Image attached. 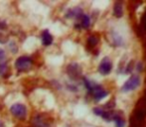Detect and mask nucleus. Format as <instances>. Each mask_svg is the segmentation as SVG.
Returning a JSON list of instances; mask_svg holds the SVG:
<instances>
[{"label": "nucleus", "instance_id": "obj_19", "mask_svg": "<svg viewBox=\"0 0 146 127\" xmlns=\"http://www.w3.org/2000/svg\"><path fill=\"white\" fill-rule=\"evenodd\" d=\"M4 58H6V57H5V52L0 49V60H2V59H4Z\"/></svg>", "mask_w": 146, "mask_h": 127}, {"label": "nucleus", "instance_id": "obj_6", "mask_svg": "<svg viewBox=\"0 0 146 127\" xmlns=\"http://www.w3.org/2000/svg\"><path fill=\"white\" fill-rule=\"evenodd\" d=\"M68 75L73 79H78L82 75V67L78 64H70L67 67Z\"/></svg>", "mask_w": 146, "mask_h": 127}, {"label": "nucleus", "instance_id": "obj_11", "mask_svg": "<svg viewBox=\"0 0 146 127\" xmlns=\"http://www.w3.org/2000/svg\"><path fill=\"white\" fill-rule=\"evenodd\" d=\"M78 19L80 20V23L79 24H76V25H78V26H76V27L83 28V29H88V28L90 27V17H88L87 14H84L83 13L79 18H78Z\"/></svg>", "mask_w": 146, "mask_h": 127}, {"label": "nucleus", "instance_id": "obj_16", "mask_svg": "<svg viewBox=\"0 0 146 127\" xmlns=\"http://www.w3.org/2000/svg\"><path fill=\"white\" fill-rule=\"evenodd\" d=\"M131 69H133V62H130L127 65V69H125V73H131Z\"/></svg>", "mask_w": 146, "mask_h": 127}, {"label": "nucleus", "instance_id": "obj_14", "mask_svg": "<svg viewBox=\"0 0 146 127\" xmlns=\"http://www.w3.org/2000/svg\"><path fill=\"white\" fill-rule=\"evenodd\" d=\"M42 43L44 46H50L53 43V37L50 34L49 30H45L42 33Z\"/></svg>", "mask_w": 146, "mask_h": 127}, {"label": "nucleus", "instance_id": "obj_1", "mask_svg": "<svg viewBox=\"0 0 146 127\" xmlns=\"http://www.w3.org/2000/svg\"><path fill=\"white\" fill-rule=\"evenodd\" d=\"M84 83H85V85L88 91V93L92 95L94 99L96 100V101H100V100L104 99V98L108 95V91H106L102 85L92 83V81H90V79H84Z\"/></svg>", "mask_w": 146, "mask_h": 127}, {"label": "nucleus", "instance_id": "obj_15", "mask_svg": "<svg viewBox=\"0 0 146 127\" xmlns=\"http://www.w3.org/2000/svg\"><path fill=\"white\" fill-rule=\"evenodd\" d=\"M111 40L113 42L114 46L119 47V46H122L123 45V39L121 38V36H119L117 34V32H112L111 33Z\"/></svg>", "mask_w": 146, "mask_h": 127}, {"label": "nucleus", "instance_id": "obj_18", "mask_svg": "<svg viewBox=\"0 0 146 127\" xmlns=\"http://www.w3.org/2000/svg\"><path fill=\"white\" fill-rule=\"evenodd\" d=\"M6 23L5 22H0V30H4V29H6Z\"/></svg>", "mask_w": 146, "mask_h": 127}, {"label": "nucleus", "instance_id": "obj_3", "mask_svg": "<svg viewBox=\"0 0 146 127\" xmlns=\"http://www.w3.org/2000/svg\"><path fill=\"white\" fill-rule=\"evenodd\" d=\"M32 65H33L32 60L27 56L19 57L15 61V67L20 73H22V71H28L32 67Z\"/></svg>", "mask_w": 146, "mask_h": 127}, {"label": "nucleus", "instance_id": "obj_17", "mask_svg": "<svg viewBox=\"0 0 146 127\" xmlns=\"http://www.w3.org/2000/svg\"><path fill=\"white\" fill-rule=\"evenodd\" d=\"M142 26L144 29H146V11L145 13L143 14V18H142Z\"/></svg>", "mask_w": 146, "mask_h": 127}, {"label": "nucleus", "instance_id": "obj_13", "mask_svg": "<svg viewBox=\"0 0 146 127\" xmlns=\"http://www.w3.org/2000/svg\"><path fill=\"white\" fill-rule=\"evenodd\" d=\"M113 15L116 18H121L123 15V3L121 1H116L113 5Z\"/></svg>", "mask_w": 146, "mask_h": 127}, {"label": "nucleus", "instance_id": "obj_12", "mask_svg": "<svg viewBox=\"0 0 146 127\" xmlns=\"http://www.w3.org/2000/svg\"><path fill=\"white\" fill-rule=\"evenodd\" d=\"M10 69L9 67L7 65V61H6V58L0 60V75L3 77H7L8 75H10Z\"/></svg>", "mask_w": 146, "mask_h": 127}, {"label": "nucleus", "instance_id": "obj_9", "mask_svg": "<svg viewBox=\"0 0 146 127\" xmlns=\"http://www.w3.org/2000/svg\"><path fill=\"white\" fill-rule=\"evenodd\" d=\"M112 120L114 121L115 127H124L125 125V119L123 113L121 111H115L112 116Z\"/></svg>", "mask_w": 146, "mask_h": 127}, {"label": "nucleus", "instance_id": "obj_4", "mask_svg": "<svg viewBox=\"0 0 146 127\" xmlns=\"http://www.w3.org/2000/svg\"><path fill=\"white\" fill-rule=\"evenodd\" d=\"M10 111H11L12 115L15 116L18 119L23 120L27 116V108H26L25 105L21 103H16L12 105L11 108H10Z\"/></svg>", "mask_w": 146, "mask_h": 127}, {"label": "nucleus", "instance_id": "obj_10", "mask_svg": "<svg viewBox=\"0 0 146 127\" xmlns=\"http://www.w3.org/2000/svg\"><path fill=\"white\" fill-rule=\"evenodd\" d=\"M98 43H100V37H98V35H90L87 41L88 50H90V51L94 50L96 47L98 45Z\"/></svg>", "mask_w": 146, "mask_h": 127}, {"label": "nucleus", "instance_id": "obj_8", "mask_svg": "<svg viewBox=\"0 0 146 127\" xmlns=\"http://www.w3.org/2000/svg\"><path fill=\"white\" fill-rule=\"evenodd\" d=\"M34 123L37 127H50L52 120H49V118L46 117L45 114H42V115H37L35 117Z\"/></svg>", "mask_w": 146, "mask_h": 127}, {"label": "nucleus", "instance_id": "obj_2", "mask_svg": "<svg viewBox=\"0 0 146 127\" xmlns=\"http://www.w3.org/2000/svg\"><path fill=\"white\" fill-rule=\"evenodd\" d=\"M139 85H140V77L134 73L124 83V85L121 87V91L122 93H129V91L136 89Z\"/></svg>", "mask_w": 146, "mask_h": 127}, {"label": "nucleus", "instance_id": "obj_5", "mask_svg": "<svg viewBox=\"0 0 146 127\" xmlns=\"http://www.w3.org/2000/svg\"><path fill=\"white\" fill-rule=\"evenodd\" d=\"M112 69V63L108 57H106L102 60L100 65H98V71H100L102 75H106L111 71Z\"/></svg>", "mask_w": 146, "mask_h": 127}, {"label": "nucleus", "instance_id": "obj_7", "mask_svg": "<svg viewBox=\"0 0 146 127\" xmlns=\"http://www.w3.org/2000/svg\"><path fill=\"white\" fill-rule=\"evenodd\" d=\"M94 113L98 116H100L104 118L106 121L110 122L112 121V116H113V112L110 111V110H104L100 107H94Z\"/></svg>", "mask_w": 146, "mask_h": 127}]
</instances>
